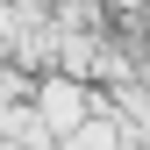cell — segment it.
<instances>
[{"instance_id": "obj_1", "label": "cell", "mask_w": 150, "mask_h": 150, "mask_svg": "<svg viewBox=\"0 0 150 150\" xmlns=\"http://www.w3.org/2000/svg\"><path fill=\"white\" fill-rule=\"evenodd\" d=\"M29 100H36V115L50 122V136H79V129L107 107V100H100V86L79 79V71H36Z\"/></svg>"}]
</instances>
